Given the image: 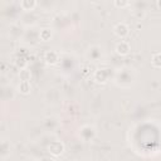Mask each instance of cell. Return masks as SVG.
I'll use <instances>...</instances> for the list:
<instances>
[{
	"instance_id": "obj_1",
	"label": "cell",
	"mask_w": 161,
	"mask_h": 161,
	"mask_svg": "<svg viewBox=\"0 0 161 161\" xmlns=\"http://www.w3.org/2000/svg\"><path fill=\"white\" fill-rule=\"evenodd\" d=\"M115 31L119 35H126L127 34V27L125 24H119V25L115 28Z\"/></svg>"
},
{
	"instance_id": "obj_2",
	"label": "cell",
	"mask_w": 161,
	"mask_h": 161,
	"mask_svg": "<svg viewBox=\"0 0 161 161\" xmlns=\"http://www.w3.org/2000/svg\"><path fill=\"white\" fill-rule=\"evenodd\" d=\"M128 3H117L116 2V5H121V6H125V5H127Z\"/></svg>"
}]
</instances>
